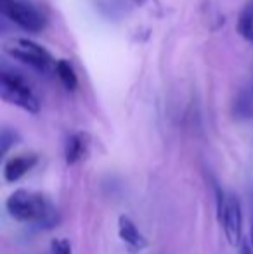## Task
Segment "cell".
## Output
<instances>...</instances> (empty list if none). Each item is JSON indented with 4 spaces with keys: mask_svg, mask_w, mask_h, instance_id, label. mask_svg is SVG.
<instances>
[{
    "mask_svg": "<svg viewBox=\"0 0 253 254\" xmlns=\"http://www.w3.org/2000/svg\"><path fill=\"white\" fill-rule=\"evenodd\" d=\"M0 95L5 102L14 104L31 114L40 111V101L21 74L3 67L0 71Z\"/></svg>",
    "mask_w": 253,
    "mask_h": 254,
    "instance_id": "7a4b0ae2",
    "label": "cell"
},
{
    "mask_svg": "<svg viewBox=\"0 0 253 254\" xmlns=\"http://www.w3.org/2000/svg\"><path fill=\"white\" fill-rule=\"evenodd\" d=\"M17 140H19V137H17L16 131L7 127L2 128V135H0V154L5 156V154L9 152V149L12 147L14 144H17Z\"/></svg>",
    "mask_w": 253,
    "mask_h": 254,
    "instance_id": "7c38bea8",
    "label": "cell"
},
{
    "mask_svg": "<svg viewBox=\"0 0 253 254\" xmlns=\"http://www.w3.org/2000/svg\"><path fill=\"white\" fill-rule=\"evenodd\" d=\"M250 209H252V216H250V244H252V249H253V197H252Z\"/></svg>",
    "mask_w": 253,
    "mask_h": 254,
    "instance_id": "5bb4252c",
    "label": "cell"
},
{
    "mask_svg": "<svg viewBox=\"0 0 253 254\" xmlns=\"http://www.w3.org/2000/svg\"><path fill=\"white\" fill-rule=\"evenodd\" d=\"M51 254H73L71 253V244L66 239H54L51 242Z\"/></svg>",
    "mask_w": 253,
    "mask_h": 254,
    "instance_id": "4fadbf2b",
    "label": "cell"
},
{
    "mask_svg": "<svg viewBox=\"0 0 253 254\" xmlns=\"http://www.w3.org/2000/svg\"><path fill=\"white\" fill-rule=\"evenodd\" d=\"M234 116L240 120H252L253 118V92L250 87L238 94L236 101H234Z\"/></svg>",
    "mask_w": 253,
    "mask_h": 254,
    "instance_id": "30bf717a",
    "label": "cell"
},
{
    "mask_svg": "<svg viewBox=\"0 0 253 254\" xmlns=\"http://www.w3.org/2000/svg\"><path fill=\"white\" fill-rule=\"evenodd\" d=\"M0 10L7 19L30 33H40L47 24L44 14L26 0H0Z\"/></svg>",
    "mask_w": 253,
    "mask_h": 254,
    "instance_id": "277c9868",
    "label": "cell"
},
{
    "mask_svg": "<svg viewBox=\"0 0 253 254\" xmlns=\"http://www.w3.org/2000/svg\"><path fill=\"white\" fill-rule=\"evenodd\" d=\"M7 52L16 61L31 66L37 71H42V73H47L52 66H56L54 59L47 49L31 40H26V38H17L10 47H7Z\"/></svg>",
    "mask_w": 253,
    "mask_h": 254,
    "instance_id": "5b68a950",
    "label": "cell"
},
{
    "mask_svg": "<svg viewBox=\"0 0 253 254\" xmlns=\"http://www.w3.org/2000/svg\"><path fill=\"white\" fill-rule=\"evenodd\" d=\"M217 194V214L219 223L222 225L224 234L231 246H238L241 242L243 234V211L238 195L226 192L222 189H215Z\"/></svg>",
    "mask_w": 253,
    "mask_h": 254,
    "instance_id": "3957f363",
    "label": "cell"
},
{
    "mask_svg": "<svg viewBox=\"0 0 253 254\" xmlns=\"http://www.w3.org/2000/svg\"><path fill=\"white\" fill-rule=\"evenodd\" d=\"M5 209L16 221L38 227H54L59 221L58 209L47 195L33 190H16L7 197Z\"/></svg>",
    "mask_w": 253,
    "mask_h": 254,
    "instance_id": "6da1fadb",
    "label": "cell"
},
{
    "mask_svg": "<svg viewBox=\"0 0 253 254\" xmlns=\"http://www.w3.org/2000/svg\"><path fill=\"white\" fill-rule=\"evenodd\" d=\"M236 28H238V33H240L245 40L253 44V0H248L247 5H245L243 10L240 12Z\"/></svg>",
    "mask_w": 253,
    "mask_h": 254,
    "instance_id": "8fae6325",
    "label": "cell"
},
{
    "mask_svg": "<svg viewBox=\"0 0 253 254\" xmlns=\"http://www.w3.org/2000/svg\"><path fill=\"white\" fill-rule=\"evenodd\" d=\"M54 71L58 74V78L61 80V83L64 85V88L70 92L77 90L78 88V76L75 73L73 66H71L70 61L66 59H59L56 61V66H54Z\"/></svg>",
    "mask_w": 253,
    "mask_h": 254,
    "instance_id": "9c48e42d",
    "label": "cell"
},
{
    "mask_svg": "<svg viewBox=\"0 0 253 254\" xmlns=\"http://www.w3.org/2000/svg\"><path fill=\"white\" fill-rule=\"evenodd\" d=\"M88 154V138L84 133H73L68 137L64 145V159L70 166L80 163Z\"/></svg>",
    "mask_w": 253,
    "mask_h": 254,
    "instance_id": "ba28073f",
    "label": "cell"
},
{
    "mask_svg": "<svg viewBox=\"0 0 253 254\" xmlns=\"http://www.w3.org/2000/svg\"><path fill=\"white\" fill-rule=\"evenodd\" d=\"M118 235L123 242L134 251H142L144 248H148V241L144 235L139 232V228L135 227V223L125 214L118 218Z\"/></svg>",
    "mask_w": 253,
    "mask_h": 254,
    "instance_id": "52a82bcc",
    "label": "cell"
},
{
    "mask_svg": "<svg viewBox=\"0 0 253 254\" xmlns=\"http://www.w3.org/2000/svg\"><path fill=\"white\" fill-rule=\"evenodd\" d=\"M250 88H252V92H253V83H252V85H250Z\"/></svg>",
    "mask_w": 253,
    "mask_h": 254,
    "instance_id": "2e32d148",
    "label": "cell"
},
{
    "mask_svg": "<svg viewBox=\"0 0 253 254\" xmlns=\"http://www.w3.org/2000/svg\"><path fill=\"white\" fill-rule=\"evenodd\" d=\"M38 164L37 154H19L14 156L3 164V180L7 184H16L26 173H30L35 166Z\"/></svg>",
    "mask_w": 253,
    "mask_h": 254,
    "instance_id": "8992f818",
    "label": "cell"
},
{
    "mask_svg": "<svg viewBox=\"0 0 253 254\" xmlns=\"http://www.w3.org/2000/svg\"><path fill=\"white\" fill-rule=\"evenodd\" d=\"M243 254H253L250 251V246H245V248H243Z\"/></svg>",
    "mask_w": 253,
    "mask_h": 254,
    "instance_id": "9a60e30c",
    "label": "cell"
}]
</instances>
